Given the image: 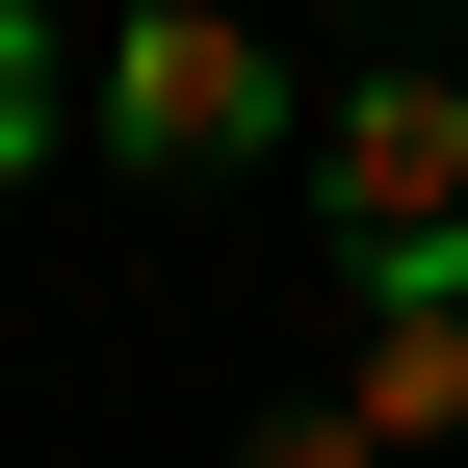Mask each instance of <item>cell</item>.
<instances>
[{"instance_id":"obj_1","label":"cell","mask_w":468,"mask_h":468,"mask_svg":"<svg viewBox=\"0 0 468 468\" xmlns=\"http://www.w3.org/2000/svg\"><path fill=\"white\" fill-rule=\"evenodd\" d=\"M313 208H338V261H468V79H365L313 131Z\"/></svg>"},{"instance_id":"obj_2","label":"cell","mask_w":468,"mask_h":468,"mask_svg":"<svg viewBox=\"0 0 468 468\" xmlns=\"http://www.w3.org/2000/svg\"><path fill=\"white\" fill-rule=\"evenodd\" d=\"M104 131H131L156 183H208V156H261V131H286V79H261V27H234V0H131Z\"/></svg>"},{"instance_id":"obj_3","label":"cell","mask_w":468,"mask_h":468,"mask_svg":"<svg viewBox=\"0 0 468 468\" xmlns=\"http://www.w3.org/2000/svg\"><path fill=\"white\" fill-rule=\"evenodd\" d=\"M338 390H365L390 442H442L468 417V261H365V365H338Z\"/></svg>"},{"instance_id":"obj_4","label":"cell","mask_w":468,"mask_h":468,"mask_svg":"<svg viewBox=\"0 0 468 468\" xmlns=\"http://www.w3.org/2000/svg\"><path fill=\"white\" fill-rule=\"evenodd\" d=\"M234 468H390V417H365V390H286V417L234 442Z\"/></svg>"},{"instance_id":"obj_5","label":"cell","mask_w":468,"mask_h":468,"mask_svg":"<svg viewBox=\"0 0 468 468\" xmlns=\"http://www.w3.org/2000/svg\"><path fill=\"white\" fill-rule=\"evenodd\" d=\"M27 156H52V27L0 0V183H27Z\"/></svg>"}]
</instances>
